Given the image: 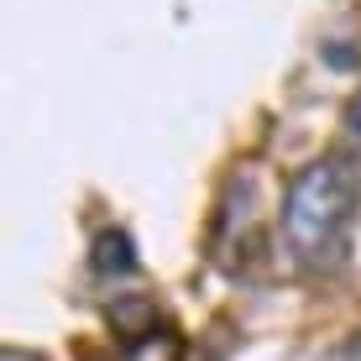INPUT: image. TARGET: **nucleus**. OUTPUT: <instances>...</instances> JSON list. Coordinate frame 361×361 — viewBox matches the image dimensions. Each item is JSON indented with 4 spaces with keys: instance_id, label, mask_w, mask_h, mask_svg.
Returning a JSON list of instances; mask_svg holds the SVG:
<instances>
[{
    "instance_id": "f257e3e1",
    "label": "nucleus",
    "mask_w": 361,
    "mask_h": 361,
    "mask_svg": "<svg viewBox=\"0 0 361 361\" xmlns=\"http://www.w3.org/2000/svg\"><path fill=\"white\" fill-rule=\"evenodd\" d=\"M361 199V168L345 152H325L293 178L283 199V241L304 267H325L341 257Z\"/></svg>"
},
{
    "instance_id": "f03ea898",
    "label": "nucleus",
    "mask_w": 361,
    "mask_h": 361,
    "mask_svg": "<svg viewBox=\"0 0 361 361\" xmlns=\"http://www.w3.org/2000/svg\"><path fill=\"white\" fill-rule=\"evenodd\" d=\"M90 262H94V272H99V278H116V272L126 278V272H136L131 235H126V231H105V235L94 241V257H90Z\"/></svg>"
},
{
    "instance_id": "7ed1b4c3",
    "label": "nucleus",
    "mask_w": 361,
    "mask_h": 361,
    "mask_svg": "<svg viewBox=\"0 0 361 361\" xmlns=\"http://www.w3.org/2000/svg\"><path fill=\"white\" fill-rule=\"evenodd\" d=\"M110 319H116V325H136V319H152V309H147L142 298H131V304H116V309H110Z\"/></svg>"
},
{
    "instance_id": "20e7f679",
    "label": "nucleus",
    "mask_w": 361,
    "mask_h": 361,
    "mask_svg": "<svg viewBox=\"0 0 361 361\" xmlns=\"http://www.w3.org/2000/svg\"><path fill=\"white\" fill-rule=\"evenodd\" d=\"M345 136L361 147V90L351 94V105H345Z\"/></svg>"
}]
</instances>
